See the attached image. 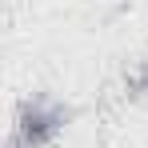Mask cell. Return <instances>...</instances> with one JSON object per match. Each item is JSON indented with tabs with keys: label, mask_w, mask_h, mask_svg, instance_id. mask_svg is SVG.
I'll list each match as a JSON object with an SVG mask.
<instances>
[{
	"label": "cell",
	"mask_w": 148,
	"mask_h": 148,
	"mask_svg": "<svg viewBox=\"0 0 148 148\" xmlns=\"http://www.w3.org/2000/svg\"><path fill=\"white\" fill-rule=\"evenodd\" d=\"M68 124V108L52 100H24L12 120V144L8 148H48Z\"/></svg>",
	"instance_id": "cell-1"
},
{
	"label": "cell",
	"mask_w": 148,
	"mask_h": 148,
	"mask_svg": "<svg viewBox=\"0 0 148 148\" xmlns=\"http://www.w3.org/2000/svg\"><path fill=\"white\" fill-rule=\"evenodd\" d=\"M124 88H128V96H136V100H144V96H148V60L140 64V68H132V72H128Z\"/></svg>",
	"instance_id": "cell-2"
}]
</instances>
